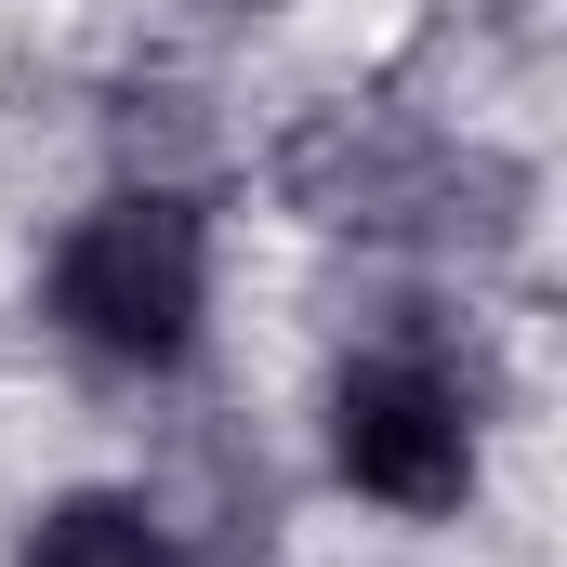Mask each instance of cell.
Here are the masks:
<instances>
[{
  "mask_svg": "<svg viewBox=\"0 0 567 567\" xmlns=\"http://www.w3.org/2000/svg\"><path fill=\"white\" fill-rule=\"evenodd\" d=\"M27 567H172V542H158V515H145V502L80 488V502H53V515L27 528Z\"/></svg>",
  "mask_w": 567,
  "mask_h": 567,
  "instance_id": "4",
  "label": "cell"
},
{
  "mask_svg": "<svg viewBox=\"0 0 567 567\" xmlns=\"http://www.w3.org/2000/svg\"><path fill=\"white\" fill-rule=\"evenodd\" d=\"M278 185L303 225H357V238H423V251H502L528 212V172L488 145H435L396 106H317L278 145Z\"/></svg>",
  "mask_w": 567,
  "mask_h": 567,
  "instance_id": "1",
  "label": "cell"
},
{
  "mask_svg": "<svg viewBox=\"0 0 567 567\" xmlns=\"http://www.w3.org/2000/svg\"><path fill=\"white\" fill-rule=\"evenodd\" d=\"M330 462H343L370 502H396V515H449V502L475 488V423H462L449 370L370 357V370H343V396H330Z\"/></svg>",
  "mask_w": 567,
  "mask_h": 567,
  "instance_id": "3",
  "label": "cell"
},
{
  "mask_svg": "<svg viewBox=\"0 0 567 567\" xmlns=\"http://www.w3.org/2000/svg\"><path fill=\"white\" fill-rule=\"evenodd\" d=\"M198 303H212V238H198V212L158 198V185L80 212L66 251H53V317H66L93 357H120V370H172V357L198 343Z\"/></svg>",
  "mask_w": 567,
  "mask_h": 567,
  "instance_id": "2",
  "label": "cell"
}]
</instances>
